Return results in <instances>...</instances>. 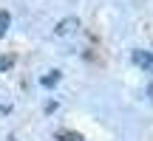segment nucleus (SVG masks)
<instances>
[{
	"mask_svg": "<svg viewBox=\"0 0 153 141\" xmlns=\"http://www.w3.org/2000/svg\"><path fill=\"white\" fill-rule=\"evenodd\" d=\"M54 34H57V37H74V34H79V20H76V17H65V20H60L57 28H54Z\"/></svg>",
	"mask_w": 153,
	"mask_h": 141,
	"instance_id": "obj_2",
	"label": "nucleus"
},
{
	"mask_svg": "<svg viewBox=\"0 0 153 141\" xmlns=\"http://www.w3.org/2000/svg\"><path fill=\"white\" fill-rule=\"evenodd\" d=\"M148 99H150V102H153V85L148 87Z\"/></svg>",
	"mask_w": 153,
	"mask_h": 141,
	"instance_id": "obj_7",
	"label": "nucleus"
},
{
	"mask_svg": "<svg viewBox=\"0 0 153 141\" xmlns=\"http://www.w3.org/2000/svg\"><path fill=\"white\" fill-rule=\"evenodd\" d=\"M131 59H133V65L136 68H142L145 73H150L153 76V51H142V48H136L131 54Z\"/></svg>",
	"mask_w": 153,
	"mask_h": 141,
	"instance_id": "obj_1",
	"label": "nucleus"
},
{
	"mask_svg": "<svg viewBox=\"0 0 153 141\" xmlns=\"http://www.w3.org/2000/svg\"><path fill=\"white\" fill-rule=\"evenodd\" d=\"M54 138H57V141H85V138L79 136V133H74V130H60Z\"/></svg>",
	"mask_w": 153,
	"mask_h": 141,
	"instance_id": "obj_3",
	"label": "nucleus"
},
{
	"mask_svg": "<svg viewBox=\"0 0 153 141\" xmlns=\"http://www.w3.org/2000/svg\"><path fill=\"white\" fill-rule=\"evenodd\" d=\"M57 82H60V70H51V73H45L43 79H40V85L43 87H54Z\"/></svg>",
	"mask_w": 153,
	"mask_h": 141,
	"instance_id": "obj_4",
	"label": "nucleus"
},
{
	"mask_svg": "<svg viewBox=\"0 0 153 141\" xmlns=\"http://www.w3.org/2000/svg\"><path fill=\"white\" fill-rule=\"evenodd\" d=\"M9 23H11L9 11H0V37H3V34H6V28H9Z\"/></svg>",
	"mask_w": 153,
	"mask_h": 141,
	"instance_id": "obj_5",
	"label": "nucleus"
},
{
	"mask_svg": "<svg viewBox=\"0 0 153 141\" xmlns=\"http://www.w3.org/2000/svg\"><path fill=\"white\" fill-rule=\"evenodd\" d=\"M11 65H14V59H11V57H0V70H9Z\"/></svg>",
	"mask_w": 153,
	"mask_h": 141,
	"instance_id": "obj_6",
	"label": "nucleus"
}]
</instances>
